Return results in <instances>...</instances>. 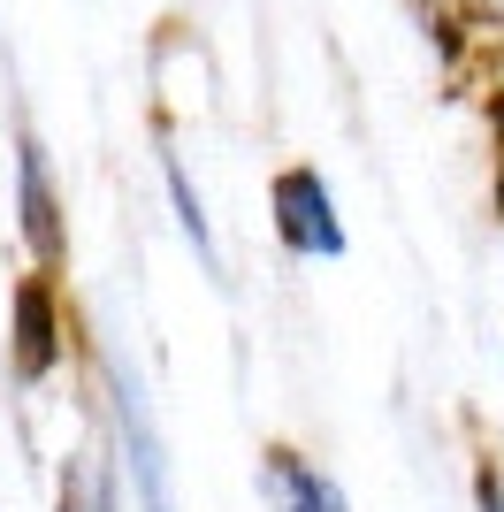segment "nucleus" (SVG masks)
Returning <instances> with one entry per match:
<instances>
[{"instance_id":"1a4fd4ad","label":"nucleus","mask_w":504,"mask_h":512,"mask_svg":"<svg viewBox=\"0 0 504 512\" xmlns=\"http://www.w3.org/2000/svg\"><path fill=\"white\" fill-rule=\"evenodd\" d=\"M459 8H474V16H489V23H504V0H459Z\"/></svg>"},{"instance_id":"7ed1b4c3","label":"nucleus","mask_w":504,"mask_h":512,"mask_svg":"<svg viewBox=\"0 0 504 512\" xmlns=\"http://www.w3.org/2000/svg\"><path fill=\"white\" fill-rule=\"evenodd\" d=\"M107 398H115V428H123V459H130L138 512H176V497H168V467H161V436H153V421H146L138 383H123V367H107Z\"/></svg>"},{"instance_id":"6e6552de","label":"nucleus","mask_w":504,"mask_h":512,"mask_svg":"<svg viewBox=\"0 0 504 512\" xmlns=\"http://www.w3.org/2000/svg\"><path fill=\"white\" fill-rule=\"evenodd\" d=\"M474 505H482V512H504V467H482V474H474Z\"/></svg>"},{"instance_id":"423d86ee","label":"nucleus","mask_w":504,"mask_h":512,"mask_svg":"<svg viewBox=\"0 0 504 512\" xmlns=\"http://www.w3.org/2000/svg\"><path fill=\"white\" fill-rule=\"evenodd\" d=\"M161 176H168V199H176V222H184L191 253L207 260V268H222V253H214V230H207V207H199V192H191V176H184V161H176V153L161 161Z\"/></svg>"},{"instance_id":"f257e3e1","label":"nucleus","mask_w":504,"mask_h":512,"mask_svg":"<svg viewBox=\"0 0 504 512\" xmlns=\"http://www.w3.org/2000/svg\"><path fill=\"white\" fill-rule=\"evenodd\" d=\"M268 207H275V237H283V253H298V260H344V253H352L344 214H336V192L321 184V169H283Z\"/></svg>"},{"instance_id":"39448f33","label":"nucleus","mask_w":504,"mask_h":512,"mask_svg":"<svg viewBox=\"0 0 504 512\" xmlns=\"http://www.w3.org/2000/svg\"><path fill=\"white\" fill-rule=\"evenodd\" d=\"M54 360H62V321H54V291H46V276H39V283L16 291V375L39 383Z\"/></svg>"},{"instance_id":"f03ea898","label":"nucleus","mask_w":504,"mask_h":512,"mask_svg":"<svg viewBox=\"0 0 504 512\" xmlns=\"http://www.w3.org/2000/svg\"><path fill=\"white\" fill-rule=\"evenodd\" d=\"M16 230L31 245V260L54 276L69 253V230H62V199H54V161H46V146L31 130L16 138Z\"/></svg>"},{"instance_id":"20e7f679","label":"nucleus","mask_w":504,"mask_h":512,"mask_svg":"<svg viewBox=\"0 0 504 512\" xmlns=\"http://www.w3.org/2000/svg\"><path fill=\"white\" fill-rule=\"evenodd\" d=\"M260 482H268L275 512H352V505H344V490H336L314 459H298V451H283V444L260 451Z\"/></svg>"},{"instance_id":"0eeeda50","label":"nucleus","mask_w":504,"mask_h":512,"mask_svg":"<svg viewBox=\"0 0 504 512\" xmlns=\"http://www.w3.org/2000/svg\"><path fill=\"white\" fill-rule=\"evenodd\" d=\"M62 512H115V490H107V474L69 467V474H62Z\"/></svg>"}]
</instances>
